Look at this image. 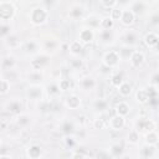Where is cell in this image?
<instances>
[{"instance_id":"obj_1","label":"cell","mask_w":159,"mask_h":159,"mask_svg":"<svg viewBox=\"0 0 159 159\" xmlns=\"http://www.w3.org/2000/svg\"><path fill=\"white\" fill-rule=\"evenodd\" d=\"M48 17H50L48 9L43 5H36L29 12V20L34 26L45 25L48 21Z\"/></svg>"},{"instance_id":"obj_2","label":"cell","mask_w":159,"mask_h":159,"mask_svg":"<svg viewBox=\"0 0 159 159\" xmlns=\"http://www.w3.org/2000/svg\"><path fill=\"white\" fill-rule=\"evenodd\" d=\"M45 96H46V92H45L43 84H29L25 89V97L30 102L40 103L43 101Z\"/></svg>"},{"instance_id":"obj_3","label":"cell","mask_w":159,"mask_h":159,"mask_svg":"<svg viewBox=\"0 0 159 159\" xmlns=\"http://www.w3.org/2000/svg\"><path fill=\"white\" fill-rule=\"evenodd\" d=\"M16 5L12 1L2 0L0 1V21L10 22L16 16Z\"/></svg>"},{"instance_id":"obj_4","label":"cell","mask_w":159,"mask_h":159,"mask_svg":"<svg viewBox=\"0 0 159 159\" xmlns=\"http://www.w3.org/2000/svg\"><path fill=\"white\" fill-rule=\"evenodd\" d=\"M21 51L26 56L34 57V56H36V55L42 52V43L39 40H36V39H29V40L22 42Z\"/></svg>"},{"instance_id":"obj_5","label":"cell","mask_w":159,"mask_h":159,"mask_svg":"<svg viewBox=\"0 0 159 159\" xmlns=\"http://www.w3.org/2000/svg\"><path fill=\"white\" fill-rule=\"evenodd\" d=\"M122 61V57L117 50H108L102 56V63L111 70H116Z\"/></svg>"},{"instance_id":"obj_6","label":"cell","mask_w":159,"mask_h":159,"mask_svg":"<svg viewBox=\"0 0 159 159\" xmlns=\"http://www.w3.org/2000/svg\"><path fill=\"white\" fill-rule=\"evenodd\" d=\"M50 60H51V56L45 53L43 51L36 56H34L31 60H30V70H34V71H43L48 65H50Z\"/></svg>"},{"instance_id":"obj_7","label":"cell","mask_w":159,"mask_h":159,"mask_svg":"<svg viewBox=\"0 0 159 159\" xmlns=\"http://www.w3.org/2000/svg\"><path fill=\"white\" fill-rule=\"evenodd\" d=\"M154 93H155V88L154 87H140L135 91V102L139 104H148L152 99H154Z\"/></svg>"},{"instance_id":"obj_8","label":"cell","mask_w":159,"mask_h":159,"mask_svg":"<svg viewBox=\"0 0 159 159\" xmlns=\"http://www.w3.org/2000/svg\"><path fill=\"white\" fill-rule=\"evenodd\" d=\"M119 40H120L122 46H127V47H133L134 48L135 45L139 41V34L134 29H128V30H124L120 34Z\"/></svg>"},{"instance_id":"obj_9","label":"cell","mask_w":159,"mask_h":159,"mask_svg":"<svg viewBox=\"0 0 159 159\" xmlns=\"http://www.w3.org/2000/svg\"><path fill=\"white\" fill-rule=\"evenodd\" d=\"M135 130H138L139 133H148L150 130H157V123L150 119L149 117H139L135 120Z\"/></svg>"},{"instance_id":"obj_10","label":"cell","mask_w":159,"mask_h":159,"mask_svg":"<svg viewBox=\"0 0 159 159\" xmlns=\"http://www.w3.org/2000/svg\"><path fill=\"white\" fill-rule=\"evenodd\" d=\"M77 40L81 41L84 46L86 45H89L92 43L94 40H96V31L87 27V26H82L78 31V35H77Z\"/></svg>"},{"instance_id":"obj_11","label":"cell","mask_w":159,"mask_h":159,"mask_svg":"<svg viewBox=\"0 0 159 159\" xmlns=\"http://www.w3.org/2000/svg\"><path fill=\"white\" fill-rule=\"evenodd\" d=\"M68 17L73 21H81L86 17V9L82 4L75 2L68 9Z\"/></svg>"},{"instance_id":"obj_12","label":"cell","mask_w":159,"mask_h":159,"mask_svg":"<svg viewBox=\"0 0 159 159\" xmlns=\"http://www.w3.org/2000/svg\"><path fill=\"white\" fill-rule=\"evenodd\" d=\"M5 109H6V112H9L11 116L16 117V116H19L20 113L24 112V103L21 102V99L15 98V99H11V101H9V102L6 103Z\"/></svg>"},{"instance_id":"obj_13","label":"cell","mask_w":159,"mask_h":159,"mask_svg":"<svg viewBox=\"0 0 159 159\" xmlns=\"http://www.w3.org/2000/svg\"><path fill=\"white\" fill-rule=\"evenodd\" d=\"M128 7L135 14V16H139V15L145 14V12L149 10L150 4H149L148 1H142V0H139V1H132V2H129V4H128Z\"/></svg>"},{"instance_id":"obj_14","label":"cell","mask_w":159,"mask_h":159,"mask_svg":"<svg viewBox=\"0 0 159 159\" xmlns=\"http://www.w3.org/2000/svg\"><path fill=\"white\" fill-rule=\"evenodd\" d=\"M17 66V61L16 57L12 53H7L4 55L1 58V72H7L11 70H16Z\"/></svg>"},{"instance_id":"obj_15","label":"cell","mask_w":159,"mask_h":159,"mask_svg":"<svg viewBox=\"0 0 159 159\" xmlns=\"http://www.w3.org/2000/svg\"><path fill=\"white\" fill-rule=\"evenodd\" d=\"M117 37H116V34L113 30H99L98 31V41H99V43H102L104 46L114 43Z\"/></svg>"},{"instance_id":"obj_16","label":"cell","mask_w":159,"mask_h":159,"mask_svg":"<svg viewBox=\"0 0 159 159\" xmlns=\"http://www.w3.org/2000/svg\"><path fill=\"white\" fill-rule=\"evenodd\" d=\"M138 155H139V159H154V157L157 155V147L143 143L139 148Z\"/></svg>"},{"instance_id":"obj_17","label":"cell","mask_w":159,"mask_h":159,"mask_svg":"<svg viewBox=\"0 0 159 159\" xmlns=\"http://www.w3.org/2000/svg\"><path fill=\"white\" fill-rule=\"evenodd\" d=\"M78 86L84 92H91L97 87V80L92 76H83L78 81Z\"/></svg>"},{"instance_id":"obj_18","label":"cell","mask_w":159,"mask_h":159,"mask_svg":"<svg viewBox=\"0 0 159 159\" xmlns=\"http://www.w3.org/2000/svg\"><path fill=\"white\" fill-rule=\"evenodd\" d=\"M101 19L102 17H99V15H97V14H88V15H86V17L82 20L83 22H84V26H87V27H89V29H92V30H101Z\"/></svg>"},{"instance_id":"obj_19","label":"cell","mask_w":159,"mask_h":159,"mask_svg":"<svg viewBox=\"0 0 159 159\" xmlns=\"http://www.w3.org/2000/svg\"><path fill=\"white\" fill-rule=\"evenodd\" d=\"M108 127L114 132L122 130L125 127V117H122V116H118V114L112 116L108 120Z\"/></svg>"},{"instance_id":"obj_20","label":"cell","mask_w":159,"mask_h":159,"mask_svg":"<svg viewBox=\"0 0 159 159\" xmlns=\"http://www.w3.org/2000/svg\"><path fill=\"white\" fill-rule=\"evenodd\" d=\"M43 80H45L43 71H34V70H30L26 73V81L29 82V84H42Z\"/></svg>"},{"instance_id":"obj_21","label":"cell","mask_w":159,"mask_h":159,"mask_svg":"<svg viewBox=\"0 0 159 159\" xmlns=\"http://www.w3.org/2000/svg\"><path fill=\"white\" fill-rule=\"evenodd\" d=\"M14 122L17 125V128L20 129H26L27 127H30L31 122H32V117L27 113V112H22L19 116L14 117Z\"/></svg>"},{"instance_id":"obj_22","label":"cell","mask_w":159,"mask_h":159,"mask_svg":"<svg viewBox=\"0 0 159 159\" xmlns=\"http://www.w3.org/2000/svg\"><path fill=\"white\" fill-rule=\"evenodd\" d=\"M58 129L60 132L63 134V135H72L75 134L76 132V124L73 123V120L66 118V119H62L58 124Z\"/></svg>"},{"instance_id":"obj_23","label":"cell","mask_w":159,"mask_h":159,"mask_svg":"<svg viewBox=\"0 0 159 159\" xmlns=\"http://www.w3.org/2000/svg\"><path fill=\"white\" fill-rule=\"evenodd\" d=\"M128 61H129V63H130L132 67L138 68V67H140L145 62V55L140 50H134L132 52V55H130V57H129Z\"/></svg>"},{"instance_id":"obj_24","label":"cell","mask_w":159,"mask_h":159,"mask_svg":"<svg viewBox=\"0 0 159 159\" xmlns=\"http://www.w3.org/2000/svg\"><path fill=\"white\" fill-rule=\"evenodd\" d=\"M82 104V99L78 94L76 93H71L68 96H66L65 98V106L68 108V109H72V111H76L81 107Z\"/></svg>"},{"instance_id":"obj_25","label":"cell","mask_w":159,"mask_h":159,"mask_svg":"<svg viewBox=\"0 0 159 159\" xmlns=\"http://www.w3.org/2000/svg\"><path fill=\"white\" fill-rule=\"evenodd\" d=\"M25 153H26V157L29 159H40L43 154V150H42L41 145H39L36 143H32V144L26 147Z\"/></svg>"},{"instance_id":"obj_26","label":"cell","mask_w":159,"mask_h":159,"mask_svg":"<svg viewBox=\"0 0 159 159\" xmlns=\"http://www.w3.org/2000/svg\"><path fill=\"white\" fill-rule=\"evenodd\" d=\"M135 19H137L135 14L129 7H123V14H122V17H120V24L123 26L129 27V26L134 25Z\"/></svg>"},{"instance_id":"obj_27","label":"cell","mask_w":159,"mask_h":159,"mask_svg":"<svg viewBox=\"0 0 159 159\" xmlns=\"http://www.w3.org/2000/svg\"><path fill=\"white\" fill-rule=\"evenodd\" d=\"M84 51V45L78 40H72L68 43V52L72 55V57H80Z\"/></svg>"},{"instance_id":"obj_28","label":"cell","mask_w":159,"mask_h":159,"mask_svg":"<svg viewBox=\"0 0 159 159\" xmlns=\"http://www.w3.org/2000/svg\"><path fill=\"white\" fill-rule=\"evenodd\" d=\"M2 42H4L9 48H11V50L21 48V46H22V41L20 40L19 35H17V34H14V32H12L11 35H9L6 39H4Z\"/></svg>"},{"instance_id":"obj_29","label":"cell","mask_w":159,"mask_h":159,"mask_svg":"<svg viewBox=\"0 0 159 159\" xmlns=\"http://www.w3.org/2000/svg\"><path fill=\"white\" fill-rule=\"evenodd\" d=\"M143 42L145 43L147 47L149 48H154L158 42H159V35L155 31H148L144 36H143Z\"/></svg>"},{"instance_id":"obj_30","label":"cell","mask_w":159,"mask_h":159,"mask_svg":"<svg viewBox=\"0 0 159 159\" xmlns=\"http://www.w3.org/2000/svg\"><path fill=\"white\" fill-rule=\"evenodd\" d=\"M108 107H109V103L107 99L104 98H96L93 102H92V108L96 113H106L108 111Z\"/></svg>"},{"instance_id":"obj_31","label":"cell","mask_w":159,"mask_h":159,"mask_svg":"<svg viewBox=\"0 0 159 159\" xmlns=\"http://www.w3.org/2000/svg\"><path fill=\"white\" fill-rule=\"evenodd\" d=\"M45 92H46V94H47L48 97H51V98L57 97V96L60 94V92H61L60 86H58V81L53 80V81H51L50 83H47V84L45 86Z\"/></svg>"},{"instance_id":"obj_32","label":"cell","mask_w":159,"mask_h":159,"mask_svg":"<svg viewBox=\"0 0 159 159\" xmlns=\"http://www.w3.org/2000/svg\"><path fill=\"white\" fill-rule=\"evenodd\" d=\"M130 111H132V108H130L129 103H127L125 101H119V102H117L116 106H114V112H116V114L122 116V117H127V116L130 113Z\"/></svg>"},{"instance_id":"obj_33","label":"cell","mask_w":159,"mask_h":159,"mask_svg":"<svg viewBox=\"0 0 159 159\" xmlns=\"http://www.w3.org/2000/svg\"><path fill=\"white\" fill-rule=\"evenodd\" d=\"M57 48H58V42L56 41V40H53V39H47L43 43H42V51L45 52V53H47V55H52V53H55L56 51H57Z\"/></svg>"},{"instance_id":"obj_34","label":"cell","mask_w":159,"mask_h":159,"mask_svg":"<svg viewBox=\"0 0 159 159\" xmlns=\"http://www.w3.org/2000/svg\"><path fill=\"white\" fill-rule=\"evenodd\" d=\"M124 81H125V80H124V76H123V73H122V72H119V71L112 72V75L109 76V83H111V86H112V87L118 88V87H119Z\"/></svg>"},{"instance_id":"obj_35","label":"cell","mask_w":159,"mask_h":159,"mask_svg":"<svg viewBox=\"0 0 159 159\" xmlns=\"http://www.w3.org/2000/svg\"><path fill=\"white\" fill-rule=\"evenodd\" d=\"M108 152H109V154H111L112 158L119 159L124 154V148H123V145L120 143H113V144H111Z\"/></svg>"},{"instance_id":"obj_36","label":"cell","mask_w":159,"mask_h":159,"mask_svg":"<svg viewBox=\"0 0 159 159\" xmlns=\"http://www.w3.org/2000/svg\"><path fill=\"white\" fill-rule=\"evenodd\" d=\"M144 143L157 147L159 144V134L157 130H150L144 134Z\"/></svg>"},{"instance_id":"obj_37","label":"cell","mask_w":159,"mask_h":159,"mask_svg":"<svg viewBox=\"0 0 159 159\" xmlns=\"http://www.w3.org/2000/svg\"><path fill=\"white\" fill-rule=\"evenodd\" d=\"M58 86H60L61 92H67V91H71L73 88V81L70 77L63 76L58 80Z\"/></svg>"},{"instance_id":"obj_38","label":"cell","mask_w":159,"mask_h":159,"mask_svg":"<svg viewBox=\"0 0 159 159\" xmlns=\"http://www.w3.org/2000/svg\"><path fill=\"white\" fill-rule=\"evenodd\" d=\"M117 89H118V93H119L122 97H128V96H130L132 92H133V86H132L130 82L124 81Z\"/></svg>"},{"instance_id":"obj_39","label":"cell","mask_w":159,"mask_h":159,"mask_svg":"<svg viewBox=\"0 0 159 159\" xmlns=\"http://www.w3.org/2000/svg\"><path fill=\"white\" fill-rule=\"evenodd\" d=\"M127 143L130 144V145H135L139 143L140 140V133L135 129H130L128 133H127Z\"/></svg>"},{"instance_id":"obj_40","label":"cell","mask_w":159,"mask_h":159,"mask_svg":"<svg viewBox=\"0 0 159 159\" xmlns=\"http://www.w3.org/2000/svg\"><path fill=\"white\" fill-rule=\"evenodd\" d=\"M116 26V22L112 20L109 15H104L101 19V30H113Z\"/></svg>"},{"instance_id":"obj_41","label":"cell","mask_w":159,"mask_h":159,"mask_svg":"<svg viewBox=\"0 0 159 159\" xmlns=\"http://www.w3.org/2000/svg\"><path fill=\"white\" fill-rule=\"evenodd\" d=\"M1 77L6 78L10 83L17 82L20 80V75H19L17 70H11V71H7V72H1Z\"/></svg>"},{"instance_id":"obj_42","label":"cell","mask_w":159,"mask_h":159,"mask_svg":"<svg viewBox=\"0 0 159 159\" xmlns=\"http://www.w3.org/2000/svg\"><path fill=\"white\" fill-rule=\"evenodd\" d=\"M62 142H63L65 147L68 148V149H73L77 145V139H76L75 134H72V135H63Z\"/></svg>"},{"instance_id":"obj_43","label":"cell","mask_w":159,"mask_h":159,"mask_svg":"<svg viewBox=\"0 0 159 159\" xmlns=\"http://www.w3.org/2000/svg\"><path fill=\"white\" fill-rule=\"evenodd\" d=\"M12 31H11V26H10V22H1V27H0V36H1V40L6 39L9 35H11Z\"/></svg>"},{"instance_id":"obj_44","label":"cell","mask_w":159,"mask_h":159,"mask_svg":"<svg viewBox=\"0 0 159 159\" xmlns=\"http://www.w3.org/2000/svg\"><path fill=\"white\" fill-rule=\"evenodd\" d=\"M122 14H123V7H120L119 5L114 9H112L109 11V16L112 17V20L116 22V21H120V17H122Z\"/></svg>"},{"instance_id":"obj_45","label":"cell","mask_w":159,"mask_h":159,"mask_svg":"<svg viewBox=\"0 0 159 159\" xmlns=\"http://www.w3.org/2000/svg\"><path fill=\"white\" fill-rule=\"evenodd\" d=\"M10 86H11V83L6 78L1 77V80H0V94L1 96H6L9 93V91H10Z\"/></svg>"},{"instance_id":"obj_46","label":"cell","mask_w":159,"mask_h":159,"mask_svg":"<svg viewBox=\"0 0 159 159\" xmlns=\"http://www.w3.org/2000/svg\"><path fill=\"white\" fill-rule=\"evenodd\" d=\"M70 67L72 70H76V71L81 70L83 67V60L81 57H72L70 61Z\"/></svg>"},{"instance_id":"obj_47","label":"cell","mask_w":159,"mask_h":159,"mask_svg":"<svg viewBox=\"0 0 159 159\" xmlns=\"http://www.w3.org/2000/svg\"><path fill=\"white\" fill-rule=\"evenodd\" d=\"M99 4H101L102 7L109 9V10H112V9H114V7H117L119 5V2L117 0H101Z\"/></svg>"},{"instance_id":"obj_48","label":"cell","mask_w":159,"mask_h":159,"mask_svg":"<svg viewBox=\"0 0 159 159\" xmlns=\"http://www.w3.org/2000/svg\"><path fill=\"white\" fill-rule=\"evenodd\" d=\"M133 51H134V48H133V47L122 46V48H120L118 52H119V55H120L122 60H123V58H127V60H129V57H130V55H132V52H133Z\"/></svg>"},{"instance_id":"obj_49","label":"cell","mask_w":159,"mask_h":159,"mask_svg":"<svg viewBox=\"0 0 159 159\" xmlns=\"http://www.w3.org/2000/svg\"><path fill=\"white\" fill-rule=\"evenodd\" d=\"M92 125H93L94 129H97V130H102V129H104V127H106V120H104L103 118H101V117H97V118L93 119Z\"/></svg>"},{"instance_id":"obj_50","label":"cell","mask_w":159,"mask_h":159,"mask_svg":"<svg viewBox=\"0 0 159 159\" xmlns=\"http://www.w3.org/2000/svg\"><path fill=\"white\" fill-rule=\"evenodd\" d=\"M149 83H150V86L154 87V88H158V87H159V70L155 71V72H153V73L150 75Z\"/></svg>"},{"instance_id":"obj_51","label":"cell","mask_w":159,"mask_h":159,"mask_svg":"<svg viewBox=\"0 0 159 159\" xmlns=\"http://www.w3.org/2000/svg\"><path fill=\"white\" fill-rule=\"evenodd\" d=\"M149 22H150V25H153V26H159V11H154L153 14H150V16H149Z\"/></svg>"},{"instance_id":"obj_52","label":"cell","mask_w":159,"mask_h":159,"mask_svg":"<svg viewBox=\"0 0 159 159\" xmlns=\"http://www.w3.org/2000/svg\"><path fill=\"white\" fill-rule=\"evenodd\" d=\"M97 159H112L108 150H99L97 153Z\"/></svg>"},{"instance_id":"obj_53","label":"cell","mask_w":159,"mask_h":159,"mask_svg":"<svg viewBox=\"0 0 159 159\" xmlns=\"http://www.w3.org/2000/svg\"><path fill=\"white\" fill-rule=\"evenodd\" d=\"M70 159H87V157L82 152H73L70 157Z\"/></svg>"},{"instance_id":"obj_54","label":"cell","mask_w":159,"mask_h":159,"mask_svg":"<svg viewBox=\"0 0 159 159\" xmlns=\"http://www.w3.org/2000/svg\"><path fill=\"white\" fill-rule=\"evenodd\" d=\"M7 120L6 119H1V130L4 132V130H6L7 129Z\"/></svg>"},{"instance_id":"obj_55","label":"cell","mask_w":159,"mask_h":159,"mask_svg":"<svg viewBox=\"0 0 159 159\" xmlns=\"http://www.w3.org/2000/svg\"><path fill=\"white\" fill-rule=\"evenodd\" d=\"M119 159H133V158H132V155H130V154H128V153H124V154H123V155H122Z\"/></svg>"},{"instance_id":"obj_56","label":"cell","mask_w":159,"mask_h":159,"mask_svg":"<svg viewBox=\"0 0 159 159\" xmlns=\"http://www.w3.org/2000/svg\"><path fill=\"white\" fill-rule=\"evenodd\" d=\"M0 159H12V157L9 155V154H1L0 155Z\"/></svg>"},{"instance_id":"obj_57","label":"cell","mask_w":159,"mask_h":159,"mask_svg":"<svg viewBox=\"0 0 159 159\" xmlns=\"http://www.w3.org/2000/svg\"><path fill=\"white\" fill-rule=\"evenodd\" d=\"M153 50H154V51H157V52H159V42H158V45H157V46H155Z\"/></svg>"},{"instance_id":"obj_58","label":"cell","mask_w":159,"mask_h":159,"mask_svg":"<svg viewBox=\"0 0 159 159\" xmlns=\"http://www.w3.org/2000/svg\"><path fill=\"white\" fill-rule=\"evenodd\" d=\"M157 132H158V134H159V128H158V129H157Z\"/></svg>"},{"instance_id":"obj_59","label":"cell","mask_w":159,"mask_h":159,"mask_svg":"<svg viewBox=\"0 0 159 159\" xmlns=\"http://www.w3.org/2000/svg\"><path fill=\"white\" fill-rule=\"evenodd\" d=\"M158 159H159V158H158Z\"/></svg>"}]
</instances>
